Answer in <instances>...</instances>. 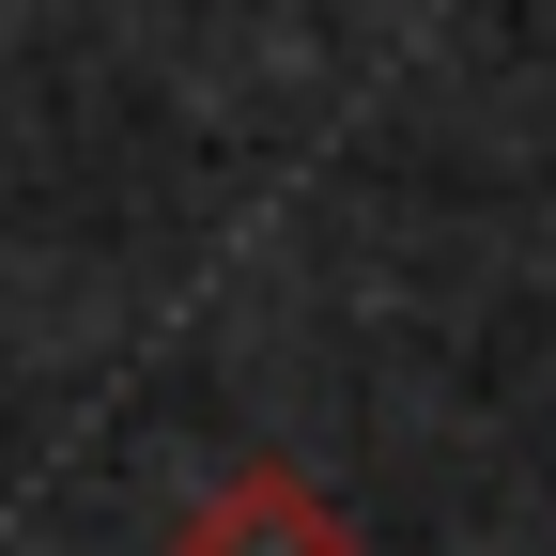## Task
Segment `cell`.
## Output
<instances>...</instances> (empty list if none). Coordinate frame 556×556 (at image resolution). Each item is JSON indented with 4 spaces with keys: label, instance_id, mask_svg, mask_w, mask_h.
I'll return each mask as SVG.
<instances>
[{
    "label": "cell",
    "instance_id": "6da1fadb",
    "mask_svg": "<svg viewBox=\"0 0 556 556\" xmlns=\"http://www.w3.org/2000/svg\"><path fill=\"white\" fill-rule=\"evenodd\" d=\"M170 556H356V526H340L294 464H232L217 495L186 510V541H170Z\"/></svg>",
    "mask_w": 556,
    "mask_h": 556
}]
</instances>
